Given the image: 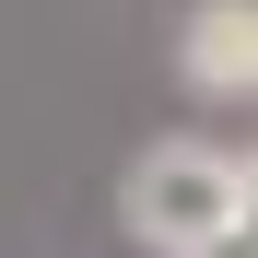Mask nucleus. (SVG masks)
<instances>
[{"label": "nucleus", "instance_id": "1", "mask_svg": "<svg viewBox=\"0 0 258 258\" xmlns=\"http://www.w3.org/2000/svg\"><path fill=\"white\" fill-rule=\"evenodd\" d=\"M117 211H129V235H141L153 258H188L211 235H246L258 176H246V153H223V141H153L117 176Z\"/></svg>", "mask_w": 258, "mask_h": 258}, {"label": "nucleus", "instance_id": "2", "mask_svg": "<svg viewBox=\"0 0 258 258\" xmlns=\"http://www.w3.org/2000/svg\"><path fill=\"white\" fill-rule=\"evenodd\" d=\"M176 82L211 106H235L246 82H258V0H188V24H176Z\"/></svg>", "mask_w": 258, "mask_h": 258}, {"label": "nucleus", "instance_id": "3", "mask_svg": "<svg viewBox=\"0 0 258 258\" xmlns=\"http://www.w3.org/2000/svg\"><path fill=\"white\" fill-rule=\"evenodd\" d=\"M188 258H258V246H246V235H211V246H188Z\"/></svg>", "mask_w": 258, "mask_h": 258}]
</instances>
